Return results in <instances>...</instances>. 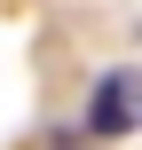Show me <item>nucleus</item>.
<instances>
[{"label":"nucleus","instance_id":"1","mask_svg":"<svg viewBox=\"0 0 142 150\" xmlns=\"http://www.w3.org/2000/svg\"><path fill=\"white\" fill-rule=\"evenodd\" d=\"M142 127V71H103L95 79V95H87V134H103V142H119V134H134Z\"/></svg>","mask_w":142,"mask_h":150}]
</instances>
